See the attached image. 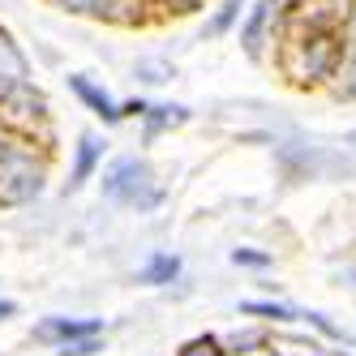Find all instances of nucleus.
Masks as SVG:
<instances>
[{
  "label": "nucleus",
  "instance_id": "nucleus-1",
  "mask_svg": "<svg viewBox=\"0 0 356 356\" xmlns=\"http://www.w3.org/2000/svg\"><path fill=\"white\" fill-rule=\"evenodd\" d=\"M99 193H104V202H112V207L138 211V215H150V211H159L168 202V185L159 181V172L142 155H116L104 168Z\"/></svg>",
  "mask_w": 356,
  "mask_h": 356
},
{
  "label": "nucleus",
  "instance_id": "nucleus-2",
  "mask_svg": "<svg viewBox=\"0 0 356 356\" xmlns=\"http://www.w3.org/2000/svg\"><path fill=\"white\" fill-rule=\"evenodd\" d=\"M339 60H343V26L309 22L292 39V73L300 82H335Z\"/></svg>",
  "mask_w": 356,
  "mask_h": 356
},
{
  "label": "nucleus",
  "instance_id": "nucleus-3",
  "mask_svg": "<svg viewBox=\"0 0 356 356\" xmlns=\"http://www.w3.org/2000/svg\"><path fill=\"white\" fill-rule=\"evenodd\" d=\"M47 189V163L31 146L13 142L0 155V207H31Z\"/></svg>",
  "mask_w": 356,
  "mask_h": 356
},
{
  "label": "nucleus",
  "instance_id": "nucleus-4",
  "mask_svg": "<svg viewBox=\"0 0 356 356\" xmlns=\"http://www.w3.org/2000/svg\"><path fill=\"white\" fill-rule=\"evenodd\" d=\"M104 335V318H65L52 314L35 322V339L39 343H52V348H69V343H82V339H99Z\"/></svg>",
  "mask_w": 356,
  "mask_h": 356
},
{
  "label": "nucleus",
  "instance_id": "nucleus-5",
  "mask_svg": "<svg viewBox=\"0 0 356 356\" xmlns=\"http://www.w3.org/2000/svg\"><path fill=\"white\" fill-rule=\"evenodd\" d=\"M47 95L35 86V82H22L5 104H0V120L5 124H22V129H35L39 120H47Z\"/></svg>",
  "mask_w": 356,
  "mask_h": 356
},
{
  "label": "nucleus",
  "instance_id": "nucleus-6",
  "mask_svg": "<svg viewBox=\"0 0 356 356\" xmlns=\"http://www.w3.org/2000/svg\"><path fill=\"white\" fill-rule=\"evenodd\" d=\"M275 22H279V0H253L249 5L241 26V47L249 60H262V47H266V35L275 31Z\"/></svg>",
  "mask_w": 356,
  "mask_h": 356
},
{
  "label": "nucleus",
  "instance_id": "nucleus-7",
  "mask_svg": "<svg viewBox=\"0 0 356 356\" xmlns=\"http://www.w3.org/2000/svg\"><path fill=\"white\" fill-rule=\"evenodd\" d=\"M52 5L78 17H95V22H138L142 0H52Z\"/></svg>",
  "mask_w": 356,
  "mask_h": 356
},
{
  "label": "nucleus",
  "instance_id": "nucleus-8",
  "mask_svg": "<svg viewBox=\"0 0 356 356\" xmlns=\"http://www.w3.org/2000/svg\"><path fill=\"white\" fill-rule=\"evenodd\" d=\"M104 150H108V142L99 138V134H82L78 138V146H73V168H69V181H65V193H78L90 176H95V168L104 163Z\"/></svg>",
  "mask_w": 356,
  "mask_h": 356
},
{
  "label": "nucleus",
  "instance_id": "nucleus-9",
  "mask_svg": "<svg viewBox=\"0 0 356 356\" xmlns=\"http://www.w3.org/2000/svg\"><path fill=\"white\" fill-rule=\"evenodd\" d=\"M22 82H31V60H26V52L13 43L9 31H0V104H5V99H9Z\"/></svg>",
  "mask_w": 356,
  "mask_h": 356
},
{
  "label": "nucleus",
  "instance_id": "nucleus-10",
  "mask_svg": "<svg viewBox=\"0 0 356 356\" xmlns=\"http://www.w3.org/2000/svg\"><path fill=\"white\" fill-rule=\"evenodd\" d=\"M69 90L73 95H78L82 99V104L99 116V120H104V124H120L124 120V112H120V104H116V99L104 90V86H99V82H90L86 78V73H69Z\"/></svg>",
  "mask_w": 356,
  "mask_h": 356
},
{
  "label": "nucleus",
  "instance_id": "nucleus-11",
  "mask_svg": "<svg viewBox=\"0 0 356 356\" xmlns=\"http://www.w3.org/2000/svg\"><path fill=\"white\" fill-rule=\"evenodd\" d=\"M185 120H189V108H181V104H150L142 116V138L155 142L163 129H181Z\"/></svg>",
  "mask_w": 356,
  "mask_h": 356
},
{
  "label": "nucleus",
  "instance_id": "nucleus-12",
  "mask_svg": "<svg viewBox=\"0 0 356 356\" xmlns=\"http://www.w3.org/2000/svg\"><path fill=\"white\" fill-rule=\"evenodd\" d=\"M335 95L356 99V22L343 26V60H339V73H335Z\"/></svg>",
  "mask_w": 356,
  "mask_h": 356
},
{
  "label": "nucleus",
  "instance_id": "nucleus-13",
  "mask_svg": "<svg viewBox=\"0 0 356 356\" xmlns=\"http://www.w3.org/2000/svg\"><path fill=\"white\" fill-rule=\"evenodd\" d=\"M138 279L142 284H150V288H163V284H176V279H181V258H176V253H150L146 258V266L138 270Z\"/></svg>",
  "mask_w": 356,
  "mask_h": 356
},
{
  "label": "nucleus",
  "instance_id": "nucleus-14",
  "mask_svg": "<svg viewBox=\"0 0 356 356\" xmlns=\"http://www.w3.org/2000/svg\"><path fill=\"white\" fill-rule=\"evenodd\" d=\"M241 9H245V0H223V5L202 22V39H223L241 22Z\"/></svg>",
  "mask_w": 356,
  "mask_h": 356
},
{
  "label": "nucleus",
  "instance_id": "nucleus-15",
  "mask_svg": "<svg viewBox=\"0 0 356 356\" xmlns=\"http://www.w3.org/2000/svg\"><path fill=\"white\" fill-rule=\"evenodd\" d=\"M134 78L146 82V86H163V82L176 78V65L163 60V56H142V60H134Z\"/></svg>",
  "mask_w": 356,
  "mask_h": 356
},
{
  "label": "nucleus",
  "instance_id": "nucleus-16",
  "mask_svg": "<svg viewBox=\"0 0 356 356\" xmlns=\"http://www.w3.org/2000/svg\"><path fill=\"white\" fill-rule=\"evenodd\" d=\"M241 314H253V318H266V322H292L300 318L292 305H279V300H245Z\"/></svg>",
  "mask_w": 356,
  "mask_h": 356
},
{
  "label": "nucleus",
  "instance_id": "nucleus-17",
  "mask_svg": "<svg viewBox=\"0 0 356 356\" xmlns=\"http://www.w3.org/2000/svg\"><path fill=\"white\" fill-rule=\"evenodd\" d=\"M176 356H227V348H223V335H193L189 343H181Z\"/></svg>",
  "mask_w": 356,
  "mask_h": 356
},
{
  "label": "nucleus",
  "instance_id": "nucleus-18",
  "mask_svg": "<svg viewBox=\"0 0 356 356\" xmlns=\"http://www.w3.org/2000/svg\"><path fill=\"white\" fill-rule=\"evenodd\" d=\"M232 266H245V270H270V266H275V253H266V249H232Z\"/></svg>",
  "mask_w": 356,
  "mask_h": 356
},
{
  "label": "nucleus",
  "instance_id": "nucleus-19",
  "mask_svg": "<svg viewBox=\"0 0 356 356\" xmlns=\"http://www.w3.org/2000/svg\"><path fill=\"white\" fill-rule=\"evenodd\" d=\"M99 348H104L99 339H82V343H69V348H60V356H95Z\"/></svg>",
  "mask_w": 356,
  "mask_h": 356
},
{
  "label": "nucleus",
  "instance_id": "nucleus-20",
  "mask_svg": "<svg viewBox=\"0 0 356 356\" xmlns=\"http://www.w3.org/2000/svg\"><path fill=\"white\" fill-rule=\"evenodd\" d=\"M13 314H17V305H13V300H5V296H0V322H9Z\"/></svg>",
  "mask_w": 356,
  "mask_h": 356
},
{
  "label": "nucleus",
  "instance_id": "nucleus-21",
  "mask_svg": "<svg viewBox=\"0 0 356 356\" xmlns=\"http://www.w3.org/2000/svg\"><path fill=\"white\" fill-rule=\"evenodd\" d=\"M9 146H13V138H9L5 129H0V155H5V150H9Z\"/></svg>",
  "mask_w": 356,
  "mask_h": 356
},
{
  "label": "nucleus",
  "instance_id": "nucleus-22",
  "mask_svg": "<svg viewBox=\"0 0 356 356\" xmlns=\"http://www.w3.org/2000/svg\"><path fill=\"white\" fill-rule=\"evenodd\" d=\"M322 356H348V352H322Z\"/></svg>",
  "mask_w": 356,
  "mask_h": 356
}]
</instances>
